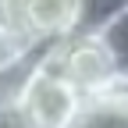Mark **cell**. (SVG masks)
<instances>
[{"instance_id": "1", "label": "cell", "mask_w": 128, "mask_h": 128, "mask_svg": "<svg viewBox=\"0 0 128 128\" xmlns=\"http://www.w3.org/2000/svg\"><path fill=\"white\" fill-rule=\"evenodd\" d=\"M43 60L50 68H57L82 96H100V92H110L114 86L124 82V75L118 71L100 32H89V28H78L57 43H46Z\"/></svg>"}, {"instance_id": "2", "label": "cell", "mask_w": 128, "mask_h": 128, "mask_svg": "<svg viewBox=\"0 0 128 128\" xmlns=\"http://www.w3.org/2000/svg\"><path fill=\"white\" fill-rule=\"evenodd\" d=\"M86 96L78 92L57 68L43 60V50L36 57V68L25 78V86L14 100L11 114L18 118L22 128H71Z\"/></svg>"}, {"instance_id": "3", "label": "cell", "mask_w": 128, "mask_h": 128, "mask_svg": "<svg viewBox=\"0 0 128 128\" xmlns=\"http://www.w3.org/2000/svg\"><path fill=\"white\" fill-rule=\"evenodd\" d=\"M14 25L25 28L39 46L57 43L82 28L78 0H14Z\"/></svg>"}, {"instance_id": "4", "label": "cell", "mask_w": 128, "mask_h": 128, "mask_svg": "<svg viewBox=\"0 0 128 128\" xmlns=\"http://www.w3.org/2000/svg\"><path fill=\"white\" fill-rule=\"evenodd\" d=\"M71 128H128V78L110 92L86 96Z\"/></svg>"}, {"instance_id": "5", "label": "cell", "mask_w": 128, "mask_h": 128, "mask_svg": "<svg viewBox=\"0 0 128 128\" xmlns=\"http://www.w3.org/2000/svg\"><path fill=\"white\" fill-rule=\"evenodd\" d=\"M36 50H39V43L32 39L25 28H18L14 22H4V25H0V71L14 68L18 60L32 57Z\"/></svg>"}, {"instance_id": "6", "label": "cell", "mask_w": 128, "mask_h": 128, "mask_svg": "<svg viewBox=\"0 0 128 128\" xmlns=\"http://www.w3.org/2000/svg\"><path fill=\"white\" fill-rule=\"evenodd\" d=\"M96 32H100V39L107 43V50H110V57H114L118 71L128 78V7H121L114 18H107Z\"/></svg>"}, {"instance_id": "7", "label": "cell", "mask_w": 128, "mask_h": 128, "mask_svg": "<svg viewBox=\"0 0 128 128\" xmlns=\"http://www.w3.org/2000/svg\"><path fill=\"white\" fill-rule=\"evenodd\" d=\"M82 4V28L96 32L107 18H114L121 7H128V0H78Z\"/></svg>"}, {"instance_id": "8", "label": "cell", "mask_w": 128, "mask_h": 128, "mask_svg": "<svg viewBox=\"0 0 128 128\" xmlns=\"http://www.w3.org/2000/svg\"><path fill=\"white\" fill-rule=\"evenodd\" d=\"M14 22V0H0V25Z\"/></svg>"}, {"instance_id": "9", "label": "cell", "mask_w": 128, "mask_h": 128, "mask_svg": "<svg viewBox=\"0 0 128 128\" xmlns=\"http://www.w3.org/2000/svg\"><path fill=\"white\" fill-rule=\"evenodd\" d=\"M0 128H22V124H18V118L11 110H0Z\"/></svg>"}]
</instances>
